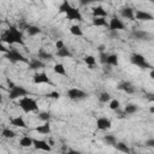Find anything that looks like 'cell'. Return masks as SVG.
<instances>
[{"label":"cell","instance_id":"cell-21","mask_svg":"<svg viewBox=\"0 0 154 154\" xmlns=\"http://www.w3.org/2000/svg\"><path fill=\"white\" fill-rule=\"evenodd\" d=\"M37 58H38L40 60H51V59H53V55L41 48V49L37 52Z\"/></svg>","mask_w":154,"mask_h":154},{"label":"cell","instance_id":"cell-25","mask_svg":"<svg viewBox=\"0 0 154 154\" xmlns=\"http://www.w3.org/2000/svg\"><path fill=\"white\" fill-rule=\"evenodd\" d=\"M137 111H138V106L137 105H134V103H129L124 108V113L125 114H134Z\"/></svg>","mask_w":154,"mask_h":154},{"label":"cell","instance_id":"cell-41","mask_svg":"<svg viewBox=\"0 0 154 154\" xmlns=\"http://www.w3.org/2000/svg\"><path fill=\"white\" fill-rule=\"evenodd\" d=\"M0 52H4V53H6L7 52V48L2 45V41H1V38H0Z\"/></svg>","mask_w":154,"mask_h":154},{"label":"cell","instance_id":"cell-42","mask_svg":"<svg viewBox=\"0 0 154 154\" xmlns=\"http://www.w3.org/2000/svg\"><path fill=\"white\" fill-rule=\"evenodd\" d=\"M7 84H8V87H10V89H11V88H13V87L16 85V84H14V83H13V82H12L11 79H7Z\"/></svg>","mask_w":154,"mask_h":154},{"label":"cell","instance_id":"cell-48","mask_svg":"<svg viewBox=\"0 0 154 154\" xmlns=\"http://www.w3.org/2000/svg\"><path fill=\"white\" fill-rule=\"evenodd\" d=\"M0 87H1V85H0Z\"/></svg>","mask_w":154,"mask_h":154},{"label":"cell","instance_id":"cell-39","mask_svg":"<svg viewBox=\"0 0 154 154\" xmlns=\"http://www.w3.org/2000/svg\"><path fill=\"white\" fill-rule=\"evenodd\" d=\"M81 5H88L90 2H95V1H100V0H78Z\"/></svg>","mask_w":154,"mask_h":154},{"label":"cell","instance_id":"cell-3","mask_svg":"<svg viewBox=\"0 0 154 154\" xmlns=\"http://www.w3.org/2000/svg\"><path fill=\"white\" fill-rule=\"evenodd\" d=\"M19 107L25 112V113H29V112H35L38 109V106H37V102L35 99L32 97H29V96H23L19 99V102H18Z\"/></svg>","mask_w":154,"mask_h":154},{"label":"cell","instance_id":"cell-19","mask_svg":"<svg viewBox=\"0 0 154 154\" xmlns=\"http://www.w3.org/2000/svg\"><path fill=\"white\" fill-rule=\"evenodd\" d=\"M132 36L136 40H148L149 38V34L147 31H143V30H135L132 32Z\"/></svg>","mask_w":154,"mask_h":154},{"label":"cell","instance_id":"cell-13","mask_svg":"<svg viewBox=\"0 0 154 154\" xmlns=\"http://www.w3.org/2000/svg\"><path fill=\"white\" fill-rule=\"evenodd\" d=\"M36 132L38 134H42V135H48L51 134V124H49V120L45 122L42 125H38L36 129H35Z\"/></svg>","mask_w":154,"mask_h":154},{"label":"cell","instance_id":"cell-7","mask_svg":"<svg viewBox=\"0 0 154 154\" xmlns=\"http://www.w3.org/2000/svg\"><path fill=\"white\" fill-rule=\"evenodd\" d=\"M67 96L69 99L73 100V101H77V100H83L88 96V94L85 91H83L82 89H78V88H71L67 90Z\"/></svg>","mask_w":154,"mask_h":154},{"label":"cell","instance_id":"cell-43","mask_svg":"<svg viewBox=\"0 0 154 154\" xmlns=\"http://www.w3.org/2000/svg\"><path fill=\"white\" fill-rule=\"evenodd\" d=\"M149 112H150V113H154V107H153V106H150V108H149Z\"/></svg>","mask_w":154,"mask_h":154},{"label":"cell","instance_id":"cell-24","mask_svg":"<svg viewBox=\"0 0 154 154\" xmlns=\"http://www.w3.org/2000/svg\"><path fill=\"white\" fill-rule=\"evenodd\" d=\"M26 32L29 34V36H35V35L41 32V29L36 25H28L26 26Z\"/></svg>","mask_w":154,"mask_h":154},{"label":"cell","instance_id":"cell-33","mask_svg":"<svg viewBox=\"0 0 154 154\" xmlns=\"http://www.w3.org/2000/svg\"><path fill=\"white\" fill-rule=\"evenodd\" d=\"M103 140L106 141V143H108V144H111V146H114V144L117 143V138H116L113 135H106V136L103 137Z\"/></svg>","mask_w":154,"mask_h":154},{"label":"cell","instance_id":"cell-37","mask_svg":"<svg viewBox=\"0 0 154 154\" xmlns=\"http://www.w3.org/2000/svg\"><path fill=\"white\" fill-rule=\"evenodd\" d=\"M46 96L49 97V99H59L60 97V93H58V91H51Z\"/></svg>","mask_w":154,"mask_h":154},{"label":"cell","instance_id":"cell-30","mask_svg":"<svg viewBox=\"0 0 154 154\" xmlns=\"http://www.w3.org/2000/svg\"><path fill=\"white\" fill-rule=\"evenodd\" d=\"M84 63L87 65H89V66H94L95 63H96V59H95L94 55H85L84 57Z\"/></svg>","mask_w":154,"mask_h":154},{"label":"cell","instance_id":"cell-46","mask_svg":"<svg viewBox=\"0 0 154 154\" xmlns=\"http://www.w3.org/2000/svg\"><path fill=\"white\" fill-rule=\"evenodd\" d=\"M2 102V95H1V93H0V103Z\"/></svg>","mask_w":154,"mask_h":154},{"label":"cell","instance_id":"cell-15","mask_svg":"<svg viewBox=\"0 0 154 154\" xmlns=\"http://www.w3.org/2000/svg\"><path fill=\"white\" fill-rule=\"evenodd\" d=\"M11 124L13 125V126H17V128H22V129H26L28 128V125L25 124V122H24V119H23V117H16V118H12L11 119Z\"/></svg>","mask_w":154,"mask_h":154},{"label":"cell","instance_id":"cell-47","mask_svg":"<svg viewBox=\"0 0 154 154\" xmlns=\"http://www.w3.org/2000/svg\"><path fill=\"white\" fill-rule=\"evenodd\" d=\"M1 23H2V22H1V19H0V25H1Z\"/></svg>","mask_w":154,"mask_h":154},{"label":"cell","instance_id":"cell-18","mask_svg":"<svg viewBox=\"0 0 154 154\" xmlns=\"http://www.w3.org/2000/svg\"><path fill=\"white\" fill-rule=\"evenodd\" d=\"M118 89L124 90V91L128 93V94H132V93L135 91L134 87H132L129 82H122V83H119V84H118Z\"/></svg>","mask_w":154,"mask_h":154},{"label":"cell","instance_id":"cell-17","mask_svg":"<svg viewBox=\"0 0 154 154\" xmlns=\"http://www.w3.org/2000/svg\"><path fill=\"white\" fill-rule=\"evenodd\" d=\"M93 17H107V11L102 7V6H96L93 7Z\"/></svg>","mask_w":154,"mask_h":154},{"label":"cell","instance_id":"cell-12","mask_svg":"<svg viewBox=\"0 0 154 154\" xmlns=\"http://www.w3.org/2000/svg\"><path fill=\"white\" fill-rule=\"evenodd\" d=\"M111 125H112L111 120L108 118H106V117H100L96 120V128L99 130H107V129L111 128Z\"/></svg>","mask_w":154,"mask_h":154},{"label":"cell","instance_id":"cell-5","mask_svg":"<svg viewBox=\"0 0 154 154\" xmlns=\"http://www.w3.org/2000/svg\"><path fill=\"white\" fill-rule=\"evenodd\" d=\"M5 58H6L7 60H10L11 63H18V61L28 63V59H26L22 53H19V52L16 51V49H7V52L5 53Z\"/></svg>","mask_w":154,"mask_h":154},{"label":"cell","instance_id":"cell-44","mask_svg":"<svg viewBox=\"0 0 154 154\" xmlns=\"http://www.w3.org/2000/svg\"><path fill=\"white\" fill-rule=\"evenodd\" d=\"M103 48H105L103 46H100V47H99V51H100V52H103Z\"/></svg>","mask_w":154,"mask_h":154},{"label":"cell","instance_id":"cell-34","mask_svg":"<svg viewBox=\"0 0 154 154\" xmlns=\"http://www.w3.org/2000/svg\"><path fill=\"white\" fill-rule=\"evenodd\" d=\"M49 118H51V114H49L48 112H40V113H38V119H41V120H43V122L49 120Z\"/></svg>","mask_w":154,"mask_h":154},{"label":"cell","instance_id":"cell-8","mask_svg":"<svg viewBox=\"0 0 154 154\" xmlns=\"http://www.w3.org/2000/svg\"><path fill=\"white\" fill-rule=\"evenodd\" d=\"M108 29L111 31H117V30H124L125 29V24L122 22V19H119L118 17H113L109 23H108Z\"/></svg>","mask_w":154,"mask_h":154},{"label":"cell","instance_id":"cell-4","mask_svg":"<svg viewBox=\"0 0 154 154\" xmlns=\"http://www.w3.org/2000/svg\"><path fill=\"white\" fill-rule=\"evenodd\" d=\"M130 61H131L132 64H135L136 66L141 67V69H152V65L148 63V60H147L142 54H138V53L131 54Z\"/></svg>","mask_w":154,"mask_h":154},{"label":"cell","instance_id":"cell-28","mask_svg":"<svg viewBox=\"0 0 154 154\" xmlns=\"http://www.w3.org/2000/svg\"><path fill=\"white\" fill-rule=\"evenodd\" d=\"M1 135H2L5 138H13V137L16 136V132H14L13 130L8 129V128H5V129H2Z\"/></svg>","mask_w":154,"mask_h":154},{"label":"cell","instance_id":"cell-29","mask_svg":"<svg viewBox=\"0 0 154 154\" xmlns=\"http://www.w3.org/2000/svg\"><path fill=\"white\" fill-rule=\"evenodd\" d=\"M53 70H54V72L58 73V75H63V76L66 75V71H65V67H64L63 64H55L54 67H53Z\"/></svg>","mask_w":154,"mask_h":154},{"label":"cell","instance_id":"cell-45","mask_svg":"<svg viewBox=\"0 0 154 154\" xmlns=\"http://www.w3.org/2000/svg\"><path fill=\"white\" fill-rule=\"evenodd\" d=\"M150 77H152V78H154V71H153V70L150 71Z\"/></svg>","mask_w":154,"mask_h":154},{"label":"cell","instance_id":"cell-40","mask_svg":"<svg viewBox=\"0 0 154 154\" xmlns=\"http://www.w3.org/2000/svg\"><path fill=\"white\" fill-rule=\"evenodd\" d=\"M146 146L147 147H154V138H149V140H147V142H146Z\"/></svg>","mask_w":154,"mask_h":154},{"label":"cell","instance_id":"cell-9","mask_svg":"<svg viewBox=\"0 0 154 154\" xmlns=\"http://www.w3.org/2000/svg\"><path fill=\"white\" fill-rule=\"evenodd\" d=\"M32 81H34V83H36V84H40V83H47V84H51V85H53L52 81L48 78V76H47L45 72L35 73V75L32 76Z\"/></svg>","mask_w":154,"mask_h":154},{"label":"cell","instance_id":"cell-11","mask_svg":"<svg viewBox=\"0 0 154 154\" xmlns=\"http://www.w3.org/2000/svg\"><path fill=\"white\" fill-rule=\"evenodd\" d=\"M32 146L36 149H41V150H45V152H51L52 150V147L45 140H34L32 138Z\"/></svg>","mask_w":154,"mask_h":154},{"label":"cell","instance_id":"cell-35","mask_svg":"<svg viewBox=\"0 0 154 154\" xmlns=\"http://www.w3.org/2000/svg\"><path fill=\"white\" fill-rule=\"evenodd\" d=\"M100 63L101 64H107V58H108V54L106 52H100Z\"/></svg>","mask_w":154,"mask_h":154},{"label":"cell","instance_id":"cell-2","mask_svg":"<svg viewBox=\"0 0 154 154\" xmlns=\"http://www.w3.org/2000/svg\"><path fill=\"white\" fill-rule=\"evenodd\" d=\"M59 12L65 13L66 18L70 20H83V17L76 7H73L67 0H63V2L59 5Z\"/></svg>","mask_w":154,"mask_h":154},{"label":"cell","instance_id":"cell-23","mask_svg":"<svg viewBox=\"0 0 154 154\" xmlns=\"http://www.w3.org/2000/svg\"><path fill=\"white\" fill-rule=\"evenodd\" d=\"M19 144L22 147H31L32 146V138L30 136H23L20 140H19Z\"/></svg>","mask_w":154,"mask_h":154},{"label":"cell","instance_id":"cell-22","mask_svg":"<svg viewBox=\"0 0 154 154\" xmlns=\"http://www.w3.org/2000/svg\"><path fill=\"white\" fill-rule=\"evenodd\" d=\"M57 55L60 57V58H71V57H72L71 52H70L65 46H64L63 48H60V49H57Z\"/></svg>","mask_w":154,"mask_h":154},{"label":"cell","instance_id":"cell-10","mask_svg":"<svg viewBox=\"0 0 154 154\" xmlns=\"http://www.w3.org/2000/svg\"><path fill=\"white\" fill-rule=\"evenodd\" d=\"M134 17L137 20H142V22H147V20H152L153 16L146 11H141V10H136L134 11Z\"/></svg>","mask_w":154,"mask_h":154},{"label":"cell","instance_id":"cell-16","mask_svg":"<svg viewBox=\"0 0 154 154\" xmlns=\"http://www.w3.org/2000/svg\"><path fill=\"white\" fill-rule=\"evenodd\" d=\"M28 64H29L30 70H38V69L45 67V64L40 59H31L30 61H28Z\"/></svg>","mask_w":154,"mask_h":154},{"label":"cell","instance_id":"cell-1","mask_svg":"<svg viewBox=\"0 0 154 154\" xmlns=\"http://www.w3.org/2000/svg\"><path fill=\"white\" fill-rule=\"evenodd\" d=\"M1 41L5 42V43H8V45H20V46H24V40H23V34L20 30H18L16 26H12L10 25L8 29H6L4 31V34L1 35Z\"/></svg>","mask_w":154,"mask_h":154},{"label":"cell","instance_id":"cell-36","mask_svg":"<svg viewBox=\"0 0 154 154\" xmlns=\"http://www.w3.org/2000/svg\"><path fill=\"white\" fill-rule=\"evenodd\" d=\"M119 106H120V103H119V101L118 100H111V102H109V108L111 109H117V108H119Z\"/></svg>","mask_w":154,"mask_h":154},{"label":"cell","instance_id":"cell-6","mask_svg":"<svg viewBox=\"0 0 154 154\" xmlns=\"http://www.w3.org/2000/svg\"><path fill=\"white\" fill-rule=\"evenodd\" d=\"M29 91L24 88V87H20V85H14L13 88L10 89V93H8V97L11 100H16V99H19V97H23L25 95H28Z\"/></svg>","mask_w":154,"mask_h":154},{"label":"cell","instance_id":"cell-32","mask_svg":"<svg viewBox=\"0 0 154 154\" xmlns=\"http://www.w3.org/2000/svg\"><path fill=\"white\" fill-rule=\"evenodd\" d=\"M114 147H116L118 150L123 152V153H129V152H130V149L126 147V144H124V143H122V142H117V143L114 144Z\"/></svg>","mask_w":154,"mask_h":154},{"label":"cell","instance_id":"cell-31","mask_svg":"<svg viewBox=\"0 0 154 154\" xmlns=\"http://www.w3.org/2000/svg\"><path fill=\"white\" fill-rule=\"evenodd\" d=\"M99 100H100V102L106 103V102H108V101L111 100V95H109L107 91H103V93H101V94H100Z\"/></svg>","mask_w":154,"mask_h":154},{"label":"cell","instance_id":"cell-14","mask_svg":"<svg viewBox=\"0 0 154 154\" xmlns=\"http://www.w3.org/2000/svg\"><path fill=\"white\" fill-rule=\"evenodd\" d=\"M134 8H131V7H123L122 10H120V16L123 17V18H128V19H130V20H134L135 19V17H134Z\"/></svg>","mask_w":154,"mask_h":154},{"label":"cell","instance_id":"cell-26","mask_svg":"<svg viewBox=\"0 0 154 154\" xmlns=\"http://www.w3.org/2000/svg\"><path fill=\"white\" fill-rule=\"evenodd\" d=\"M70 32H71L72 35H75V36H83V31H82L81 26L77 25V24L71 25V28H70Z\"/></svg>","mask_w":154,"mask_h":154},{"label":"cell","instance_id":"cell-38","mask_svg":"<svg viewBox=\"0 0 154 154\" xmlns=\"http://www.w3.org/2000/svg\"><path fill=\"white\" fill-rule=\"evenodd\" d=\"M65 45H64V41H61V40H58L57 42H55V48L57 49H60V48H63Z\"/></svg>","mask_w":154,"mask_h":154},{"label":"cell","instance_id":"cell-27","mask_svg":"<svg viewBox=\"0 0 154 154\" xmlns=\"http://www.w3.org/2000/svg\"><path fill=\"white\" fill-rule=\"evenodd\" d=\"M107 65L117 66V65H118V55H117V54H108V58H107Z\"/></svg>","mask_w":154,"mask_h":154},{"label":"cell","instance_id":"cell-20","mask_svg":"<svg viewBox=\"0 0 154 154\" xmlns=\"http://www.w3.org/2000/svg\"><path fill=\"white\" fill-rule=\"evenodd\" d=\"M93 25H95V26H108V23L106 22L105 17H94Z\"/></svg>","mask_w":154,"mask_h":154}]
</instances>
